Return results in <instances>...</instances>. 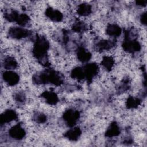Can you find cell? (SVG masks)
Instances as JSON below:
<instances>
[{"label":"cell","instance_id":"obj_5","mask_svg":"<svg viewBox=\"0 0 147 147\" xmlns=\"http://www.w3.org/2000/svg\"><path fill=\"white\" fill-rule=\"evenodd\" d=\"M30 32L21 27H11L8 31L7 35L9 37L14 39H21L29 36Z\"/></svg>","mask_w":147,"mask_h":147},{"label":"cell","instance_id":"obj_3","mask_svg":"<svg viewBox=\"0 0 147 147\" xmlns=\"http://www.w3.org/2000/svg\"><path fill=\"white\" fill-rule=\"evenodd\" d=\"M122 47L123 50L129 53H135L140 51L141 47L138 41L134 39H131L129 36L125 34V40L123 41Z\"/></svg>","mask_w":147,"mask_h":147},{"label":"cell","instance_id":"obj_26","mask_svg":"<svg viewBox=\"0 0 147 147\" xmlns=\"http://www.w3.org/2000/svg\"><path fill=\"white\" fill-rule=\"evenodd\" d=\"M14 99L18 103H22L25 100V95L24 93L18 92L16 93L14 96Z\"/></svg>","mask_w":147,"mask_h":147},{"label":"cell","instance_id":"obj_21","mask_svg":"<svg viewBox=\"0 0 147 147\" xmlns=\"http://www.w3.org/2000/svg\"><path fill=\"white\" fill-rule=\"evenodd\" d=\"M141 103V100L133 96H129L126 103L127 108L128 109H134L138 107Z\"/></svg>","mask_w":147,"mask_h":147},{"label":"cell","instance_id":"obj_9","mask_svg":"<svg viewBox=\"0 0 147 147\" xmlns=\"http://www.w3.org/2000/svg\"><path fill=\"white\" fill-rule=\"evenodd\" d=\"M18 117L17 114L16 112L11 109H8L5 110L1 115L0 123L1 125L4 123H9L12 121L16 120Z\"/></svg>","mask_w":147,"mask_h":147},{"label":"cell","instance_id":"obj_27","mask_svg":"<svg viewBox=\"0 0 147 147\" xmlns=\"http://www.w3.org/2000/svg\"><path fill=\"white\" fill-rule=\"evenodd\" d=\"M140 21L143 25L146 24V13H143L140 17Z\"/></svg>","mask_w":147,"mask_h":147},{"label":"cell","instance_id":"obj_14","mask_svg":"<svg viewBox=\"0 0 147 147\" xmlns=\"http://www.w3.org/2000/svg\"><path fill=\"white\" fill-rule=\"evenodd\" d=\"M120 128L116 122H113L105 132V136L107 137H113L120 134Z\"/></svg>","mask_w":147,"mask_h":147},{"label":"cell","instance_id":"obj_7","mask_svg":"<svg viewBox=\"0 0 147 147\" xmlns=\"http://www.w3.org/2000/svg\"><path fill=\"white\" fill-rule=\"evenodd\" d=\"M9 134L11 138L17 140H20L25 136L26 132L21 125L18 123L9 130Z\"/></svg>","mask_w":147,"mask_h":147},{"label":"cell","instance_id":"obj_24","mask_svg":"<svg viewBox=\"0 0 147 147\" xmlns=\"http://www.w3.org/2000/svg\"><path fill=\"white\" fill-rule=\"evenodd\" d=\"M72 29L75 32L82 33L87 29V26L83 22L76 21L73 24Z\"/></svg>","mask_w":147,"mask_h":147},{"label":"cell","instance_id":"obj_19","mask_svg":"<svg viewBox=\"0 0 147 147\" xmlns=\"http://www.w3.org/2000/svg\"><path fill=\"white\" fill-rule=\"evenodd\" d=\"M71 75L72 78L78 80H82L85 79L83 67H78L74 68L71 71Z\"/></svg>","mask_w":147,"mask_h":147},{"label":"cell","instance_id":"obj_12","mask_svg":"<svg viewBox=\"0 0 147 147\" xmlns=\"http://www.w3.org/2000/svg\"><path fill=\"white\" fill-rule=\"evenodd\" d=\"M41 96L44 98L46 102L49 105H56L59 100V98L56 94L51 91H45L42 93Z\"/></svg>","mask_w":147,"mask_h":147},{"label":"cell","instance_id":"obj_17","mask_svg":"<svg viewBox=\"0 0 147 147\" xmlns=\"http://www.w3.org/2000/svg\"><path fill=\"white\" fill-rule=\"evenodd\" d=\"M3 65L4 68L10 71L17 68V62L14 57L11 56H7L3 60Z\"/></svg>","mask_w":147,"mask_h":147},{"label":"cell","instance_id":"obj_4","mask_svg":"<svg viewBox=\"0 0 147 147\" xmlns=\"http://www.w3.org/2000/svg\"><path fill=\"white\" fill-rule=\"evenodd\" d=\"M79 117V112L78 110L72 109H69L66 110L63 115L64 121L65 122L67 125L69 127L74 126L78 121Z\"/></svg>","mask_w":147,"mask_h":147},{"label":"cell","instance_id":"obj_10","mask_svg":"<svg viewBox=\"0 0 147 147\" xmlns=\"http://www.w3.org/2000/svg\"><path fill=\"white\" fill-rule=\"evenodd\" d=\"M45 16L54 22H60L63 20V14L59 10L52 7H48L45 12Z\"/></svg>","mask_w":147,"mask_h":147},{"label":"cell","instance_id":"obj_13","mask_svg":"<svg viewBox=\"0 0 147 147\" xmlns=\"http://www.w3.org/2000/svg\"><path fill=\"white\" fill-rule=\"evenodd\" d=\"M76 55L78 60L82 63L87 62L91 58V53L82 47H80L78 49Z\"/></svg>","mask_w":147,"mask_h":147},{"label":"cell","instance_id":"obj_18","mask_svg":"<svg viewBox=\"0 0 147 147\" xmlns=\"http://www.w3.org/2000/svg\"><path fill=\"white\" fill-rule=\"evenodd\" d=\"M92 11L91 6L87 3H81L78 6L77 13L81 16H86L89 15Z\"/></svg>","mask_w":147,"mask_h":147},{"label":"cell","instance_id":"obj_25","mask_svg":"<svg viewBox=\"0 0 147 147\" xmlns=\"http://www.w3.org/2000/svg\"><path fill=\"white\" fill-rule=\"evenodd\" d=\"M33 120L38 123H44L47 119V116L44 114L40 112H37L36 113H35L33 115Z\"/></svg>","mask_w":147,"mask_h":147},{"label":"cell","instance_id":"obj_16","mask_svg":"<svg viewBox=\"0 0 147 147\" xmlns=\"http://www.w3.org/2000/svg\"><path fill=\"white\" fill-rule=\"evenodd\" d=\"M115 45L114 41L111 40H100L96 45V49L100 51H107L112 48Z\"/></svg>","mask_w":147,"mask_h":147},{"label":"cell","instance_id":"obj_8","mask_svg":"<svg viewBox=\"0 0 147 147\" xmlns=\"http://www.w3.org/2000/svg\"><path fill=\"white\" fill-rule=\"evenodd\" d=\"M2 78L3 80L9 86H14L17 84L19 80V75L11 71H7L3 73Z\"/></svg>","mask_w":147,"mask_h":147},{"label":"cell","instance_id":"obj_2","mask_svg":"<svg viewBox=\"0 0 147 147\" xmlns=\"http://www.w3.org/2000/svg\"><path fill=\"white\" fill-rule=\"evenodd\" d=\"M49 48V43L47 38L43 36H38L33 48V54L38 62L44 65L49 66L47 57V51Z\"/></svg>","mask_w":147,"mask_h":147},{"label":"cell","instance_id":"obj_22","mask_svg":"<svg viewBox=\"0 0 147 147\" xmlns=\"http://www.w3.org/2000/svg\"><path fill=\"white\" fill-rule=\"evenodd\" d=\"M19 13L14 10H7L4 13V17L9 22H16Z\"/></svg>","mask_w":147,"mask_h":147},{"label":"cell","instance_id":"obj_1","mask_svg":"<svg viewBox=\"0 0 147 147\" xmlns=\"http://www.w3.org/2000/svg\"><path fill=\"white\" fill-rule=\"evenodd\" d=\"M32 79L33 82L37 84L51 83L56 86H59L63 83L64 76L57 71L52 69H47L34 75Z\"/></svg>","mask_w":147,"mask_h":147},{"label":"cell","instance_id":"obj_6","mask_svg":"<svg viewBox=\"0 0 147 147\" xmlns=\"http://www.w3.org/2000/svg\"><path fill=\"white\" fill-rule=\"evenodd\" d=\"M84 78L87 82L90 83L92 79L96 75L98 72L99 67L96 63H88L83 67Z\"/></svg>","mask_w":147,"mask_h":147},{"label":"cell","instance_id":"obj_20","mask_svg":"<svg viewBox=\"0 0 147 147\" xmlns=\"http://www.w3.org/2000/svg\"><path fill=\"white\" fill-rule=\"evenodd\" d=\"M114 60L110 56H104L101 61V64L108 71H110L114 66Z\"/></svg>","mask_w":147,"mask_h":147},{"label":"cell","instance_id":"obj_28","mask_svg":"<svg viewBox=\"0 0 147 147\" xmlns=\"http://www.w3.org/2000/svg\"><path fill=\"white\" fill-rule=\"evenodd\" d=\"M136 4L138 6H146V1H136Z\"/></svg>","mask_w":147,"mask_h":147},{"label":"cell","instance_id":"obj_11","mask_svg":"<svg viewBox=\"0 0 147 147\" xmlns=\"http://www.w3.org/2000/svg\"><path fill=\"white\" fill-rule=\"evenodd\" d=\"M82 134V131L79 127H76L68 130L65 133L64 136L70 141H76L80 137Z\"/></svg>","mask_w":147,"mask_h":147},{"label":"cell","instance_id":"obj_15","mask_svg":"<svg viewBox=\"0 0 147 147\" xmlns=\"http://www.w3.org/2000/svg\"><path fill=\"white\" fill-rule=\"evenodd\" d=\"M106 32L110 36L117 37L121 35L122 29L118 25L114 24H111L107 26Z\"/></svg>","mask_w":147,"mask_h":147},{"label":"cell","instance_id":"obj_23","mask_svg":"<svg viewBox=\"0 0 147 147\" xmlns=\"http://www.w3.org/2000/svg\"><path fill=\"white\" fill-rule=\"evenodd\" d=\"M29 17L26 14H19V16L16 21V22L20 26H25L27 25L30 22Z\"/></svg>","mask_w":147,"mask_h":147}]
</instances>
